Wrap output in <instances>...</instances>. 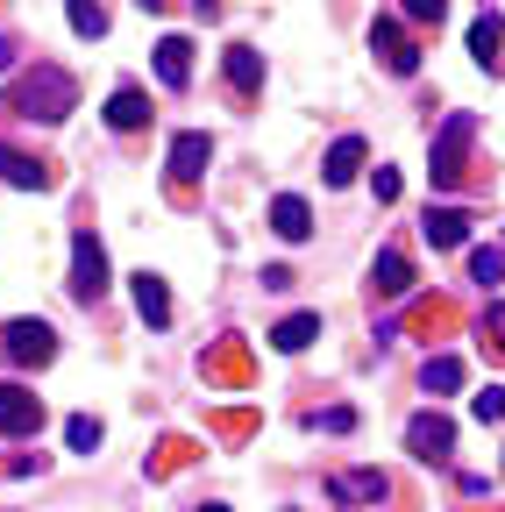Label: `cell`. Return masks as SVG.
<instances>
[{
    "instance_id": "cell-1",
    "label": "cell",
    "mask_w": 505,
    "mask_h": 512,
    "mask_svg": "<svg viewBox=\"0 0 505 512\" xmlns=\"http://www.w3.org/2000/svg\"><path fill=\"white\" fill-rule=\"evenodd\" d=\"M72 100H79V86H72V72H57V64H36V72H22L8 86V114H22V121H65Z\"/></svg>"
},
{
    "instance_id": "cell-2",
    "label": "cell",
    "mask_w": 505,
    "mask_h": 512,
    "mask_svg": "<svg viewBox=\"0 0 505 512\" xmlns=\"http://www.w3.org/2000/svg\"><path fill=\"white\" fill-rule=\"evenodd\" d=\"M470 136H477V114H449V121H441V136H434V171H427L441 192H456V185L470 178V171H463V164H470Z\"/></svg>"
},
{
    "instance_id": "cell-3",
    "label": "cell",
    "mask_w": 505,
    "mask_h": 512,
    "mask_svg": "<svg viewBox=\"0 0 505 512\" xmlns=\"http://www.w3.org/2000/svg\"><path fill=\"white\" fill-rule=\"evenodd\" d=\"M0 356H8L15 370H43V363L57 356L50 320H8V328H0Z\"/></svg>"
},
{
    "instance_id": "cell-4",
    "label": "cell",
    "mask_w": 505,
    "mask_h": 512,
    "mask_svg": "<svg viewBox=\"0 0 505 512\" xmlns=\"http://www.w3.org/2000/svg\"><path fill=\"white\" fill-rule=\"evenodd\" d=\"M72 299H79V306H100V299H107V256H100L93 228L72 235Z\"/></svg>"
},
{
    "instance_id": "cell-5",
    "label": "cell",
    "mask_w": 505,
    "mask_h": 512,
    "mask_svg": "<svg viewBox=\"0 0 505 512\" xmlns=\"http://www.w3.org/2000/svg\"><path fill=\"white\" fill-rule=\"evenodd\" d=\"M370 50H377V64H385L392 79H413V72H420V43H413L392 15H377V22H370Z\"/></svg>"
},
{
    "instance_id": "cell-6",
    "label": "cell",
    "mask_w": 505,
    "mask_h": 512,
    "mask_svg": "<svg viewBox=\"0 0 505 512\" xmlns=\"http://www.w3.org/2000/svg\"><path fill=\"white\" fill-rule=\"evenodd\" d=\"M406 448L420 463H449L456 456V420H441V413H413L406 420Z\"/></svg>"
},
{
    "instance_id": "cell-7",
    "label": "cell",
    "mask_w": 505,
    "mask_h": 512,
    "mask_svg": "<svg viewBox=\"0 0 505 512\" xmlns=\"http://www.w3.org/2000/svg\"><path fill=\"white\" fill-rule=\"evenodd\" d=\"M43 427V399L36 392H22V384H0V434H36Z\"/></svg>"
},
{
    "instance_id": "cell-8",
    "label": "cell",
    "mask_w": 505,
    "mask_h": 512,
    "mask_svg": "<svg viewBox=\"0 0 505 512\" xmlns=\"http://www.w3.org/2000/svg\"><path fill=\"white\" fill-rule=\"evenodd\" d=\"M392 484H385V470H342V477H328V498L335 505H377Z\"/></svg>"
},
{
    "instance_id": "cell-9",
    "label": "cell",
    "mask_w": 505,
    "mask_h": 512,
    "mask_svg": "<svg viewBox=\"0 0 505 512\" xmlns=\"http://www.w3.org/2000/svg\"><path fill=\"white\" fill-rule=\"evenodd\" d=\"M207 164H214V143L200 136V128H185V136H171V178H178V185H193V178H200Z\"/></svg>"
},
{
    "instance_id": "cell-10",
    "label": "cell",
    "mask_w": 505,
    "mask_h": 512,
    "mask_svg": "<svg viewBox=\"0 0 505 512\" xmlns=\"http://www.w3.org/2000/svg\"><path fill=\"white\" fill-rule=\"evenodd\" d=\"M143 121H150V93H143V86H114V100H107V128H114V136H136Z\"/></svg>"
},
{
    "instance_id": "cell-11",
    "label": "cell",
    "mask_w": 505,
    "mask_h": 512,
    "mask_svg": "<svg viewBox=\"0 0 505 512\" xmlns=\"http://www.w3.org/2000/svg\"><path fill=\"white\" fill-rule=\"evenodd\" d=\"M370 292H377V299H406V292H413V264H406V249H385V256L370 264Z\"/></svg>"
},
{
    "instance_id": "cell-12",
    "label": "cell",
    "mask_w": 505,
    "mask_h": 512,
    "mask_svg": "<svg viewBox=\"0 0 505 512\" xmlns=\"http://www.w3.org/2000/svg\"><path fill=\"white\" fill-rule=\"evenodd\" d=\"M470 57L484 64L491 79L505 72V22H498V15H477V22H470Z\"/></svg>"
},
{
    "instance_id": "cell-13",
    "label": "cell",
    "mask_w": 505,
    "mask_h": 512,
    "mask_svg": "<svg viewBox=\"0 0 505 512\" xmlns=\"http://www.w3.org/2000/svg\"><path fill=\"white\" fill-rule=\"evenodd\" d=\"M420 235H427L434 249H463V242H470V214H463V207H427Z\"/></svg>"
},
{
    "instance_id": "cell-14",
    "label": "cell",
    "mask_w": 505,
    "mask_h": 512,
    "mask_svg": "<svg viewBox=\"0 0 505 512\" xmlns=\"http://www.w3.org/2000/svg\"><path fill=\"white\" fill-rule=\"evenodd\" d=\"M0 178H8L15 192H43V185H50V164H36V157L15 150V143H0Z\"/></svg>"
},
{
    "instance_id": "cell-15",
    "label": "cell",
    "mask_w": 505,
    "mask_h": 512,
    "mask_svg": "<svg viewBox=\"0 0 505 512\" xmlns=\"http://www.w3.org/2000/svg\"><path fill=\"white\" fill-rule=\"evenodd\" d=\"M129 285H136V313H143V328H171V292H164V278H157V271H136Z\"/></svg>"
},
{
    "instance_id": "cell-16",
    "label": "cell",
    "mask_w": 505,
    "mask_h": 512,
    "mask_svg": "<svg viewBox=\"0 0 505 512\" xmlns=\"http://www.w3.org/2000/svg\"><path fill=\"white\" fill-rule=\"evenodd\" d=\"M157 79L178 93V86H193V43H185V36H164L157 43Z\"/></svg>"
},
{
    "instance_id": "cell-17",
    "label": "cell",
    "mask_w": 505,
    "mask_h": 512,
    "mask_svg": "<svg viewBox=\"0 0 505 512\" xmlns=\"http://www.w3.org/2000/svg\"><path fill=\"white\" fill-rule=\"evenodd\" d=\"M271 228H278L285 242H306V235H313V207L299 200V192H278V200H271Z\"/></svg>"
},
{
    "instance_id": "cell-18",
    "label": "cell",
    "mask_w": 505,
    "mask_h": 512,
    "mask_svg": "<svg viewBox=\"0 0 505 512\" xmlns=\"http://www.w3.org/2000/svg\"><path fill=\"white\" fill-rule=\"evenodd\" d=\"M228 86L235 93H257L264 86V50L257 43H228Z\"/></svg>"
},
{
    "instance_id": "cell-19",
    "label": "cell",
    "mask_w": 505,
    "mask_h": 512,
    "mask_svg": "<svg viewBox=\"0 0 505 512\" xmlns=\"http://www.w3.org/2000/svg\"><path fill=\"white\" fill-rule=\"evenodd\" d=\"M313 335H321V313H292V320H278V328H271V349H278V356H299Z\"/></svg>"
},
{
    "instance_id": "cell-20",
    "label": "cell",
    "mask_w": 505,
    "mask_h": 512,
    "mask_svg": "<svg viewBox=\"0 0 505 512\" xmlns=\"http://www.w3.org/2000/svg\"><path fill=\"white\" fill-rule=\"evenodd\" d=\"M363 157H370V150H363V136H342V143L328 150V164H321V178H328V185H349V178L363 171Z\"/></svg>"
},
{
    "instance_id": "cell-21",
    "label": "cell",
    "mask_w": 505,
    "mask_h": 512,
    "mask_svg": "<svg viewBox=\"0 0 505 512\" xmlns=\"http://www.w3.org/2000/svg\"><path fill=\"white\" fill-rule=\"evenodd\" d=\"M65 15H72V29H79V36H93V43L107 36V8H100V0H72Z\"/></svg>"
},
{
    "instance_id": "cell-22",
    "label": "cell",
    "mask_w": 505,
    "mask_h": 512,
    "mask_svg": "<svg viewBox=\"0 0 505 512\" xmlns=\"http://www.w3.org/2000/svg\"><path fill=\"white\" fill-rule=\"evenodd\" d=\"M420 384H427V392H456V384H463V363H456V356H434V363L420 370Z\"/></svg>"
},
{
    "instance_id": "cell-23",
    "label": "cell",
    "mask_w": 505,
    "mask_h": 512,
    "mask_svg": "<svg viewBox=\"0 0 505 512\" xmlns=\"http://www.w3.org/2000/svg\"><path fill=\"white\" fill-rule=\"evenodd\" d=\"M470 278L477 285H498L505 278V249H470Z\"/></svg>"
},
{
    "instance_id": "cell-24",
    "label": "cell",
    "mask_w": 505,
    "mask_h": 512,
    "mask_svg": "<svg viewBox=\"0 0 505 512\" xmlns=\"http://www.w3.org/2000/svg\"><path fill=\"white\" fill-rule=\"evenodd\" d=\"M65 441L79 448V456H93V448H100V420H93V413H79V420L65 427Z\"/></svg>"
},
{
    "instance_id": "cell-25",
    "label": "cell",
    "mask_w": 505,
    "mask_h": 512,
    "mask_svg": "<svg viewBox=\"0 0 505 512\" xmlns=\"http://www.w3.org/2000/svg\"><path fill=\"white\" fill-rule=\"evenodd\" d=\"M470 413H477L484 427H491V420H505V392H498V384H484V392L470 399Z\"/></svg>"
},
{
    "instance_id": "cell-26",
    "label": "cell",
    "mask_w": 505,
    "mask_h": 512,
    "mask_svg": "<svg viewBox=\"0 0 505 512\" xmlns=\"http://www.w3.org/2000/svg\"><path fill=\"white\" fill-rule=\"evenodd\" d=\"M399 15L406 22H441V15H449V0H399Z\"/></svg>"
},
{
    "instance_id": "cell-27",
    "label": "cell",
    "mask_w": 505,
    "mask_h": 512,
    "mask_svg": "<svg viewBox=\"0 0 505 512\" xmlns=\"http://www.w3.org/2000/svg\"><path fill=\"white\" fill-rule=\"evenodd\" d=\"M370 192H377V200L392 207V200H399V171H377V178H370Z\"/></svg>"
},
{
    "instance_id": "cell-28",
    "label": "cell",
    "mask_w": 505,
    "mask_h": 512,
    "mask_svg": "<svg viewBox=\"0 0 505 512\" xmlns=\"http://www.w3.org/2000/svg\"><path fill=\"white\" fill-rule=\"evenodd\" d=\"M321 427H328V434H349V427H356V413H349V406H328V413H321Z\"/></svg>"
},
{
    "instance_id": "cell-29",
    "label": "cell",
    "mask_w": 505,
    "mask_h": 512,
    "mask_svg": "<svg viewBox=\"0 0 505 512\" xmlns=\"http://www.w3.org/2000/svg\"><path fill=\"white\" fill-rule=\"evenodd\" d=\"M15 57H22V43H15V36H0V72H15Z\"/></svg>"
},
{
    "instance_id": "cell-30",
    "label": "cell",
    "mask_w": 505,
    "mask_h": 512,
    "mask_svg": "<svg viewBox=\"0 0 505 512\" xmlns=\"http://www.w3.org/2000/svg\"><path fill=\"white\" fill-rule=\"evenodd\" d=\"M143 8H150V15H157V8H171V0H143Z\"/></svg>"
},
{
    "instance_id": "cell-31",
    "label": "cell",
    "mask_w": 505,
    "mask_h": 512,
    "mask_svg": "<svg viewBox=\"0 0 505 512\" xmlns=\"http://www.w3.org/2000/svg\"><path fill=\"white\" fill-rule=\"evenodd\" d=\"M193 512H228V505H193Z\"/></svg>"
}]
</instances>
